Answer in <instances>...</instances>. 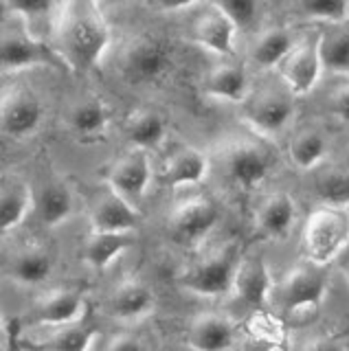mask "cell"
Instances as JSON below:
<instances>
[{
    "label": "cell",
    "mask_w": 349,
    "mask_h": 351,
    "mask_svg": "<svg viewBox=\"0 0 349 351\" xmlns=\"http://www.w3.org/2000/svg\"><path fill=\"white\" fill-rule=\"evenodd\" d=\"M316 195L332 204L349 202V171L347 169H332L319 176L314 184Z\"/></svg>",
    "instance_id": "33"
},
{
    "label": "cell",
    "mask_w": 349,
    "mask_h": 351,
    "mask_svg": "<svg viewBox=\"0 0 349 351\" xmlns=\"http://www.w3.org/2000/svg\"><path fill=\"white\" fill-rule=\"evenodd\" d=\"M235 31L237 27L213 3L206 7L204 14H200L193 20L189 36L195 44H200L204 51L220 55V58H233Z\"/></svg>",
    "instance_id": "12"
},
{
    "label": "cell",
    "mask_w": 349,
    "mask_h": 351,
    "mask_svg": "<svg viewBox=\"0 0 349 351\" xmlns=\"http://www.w3.org/2000/svg\"><path fill=\"white\" fill-rule=\"evenodd\" d=\"M97 336V329L84 321L53 327V332L42 338L29 343V351H88L93 340Z\"/></svg>",
    "instance_id": "25"
},
{
    "label": "cell",
    "mask_w": 349,
    "mask_h": 351,
    "mask_svg": "<svg viewBox=\"0 0 349 351\" xmlns=\"http://www.w3.org/2000/svg\"><path fill=\"white\" fill-rule=\"evenodd\" d=\"M217 222V206L206 197H191L171 208L167 228L180 244H195L211 233Z\"/></svg>",
    "instance_id": "8"
},
{
    "label": "cell",
    "mask_w": 349,
    "mask_h": 351,
    "mask_svg": "<svg viewBox=\"0 0 349 351\" xmlns=\"http://www.w3.org/2000/svg\"><path fill=\"white\" fill-rule=\"evenodd\" d=\"M84 314V294L80 290H51L31 305V318L38 325L62 327L77 323Z\"/></svg>",
    "instance_id": "15"
},
{
    "label": "cell",
    "mask_w": 349,
    "mask_h": 351,
    "mask_svg": "<svg viewBox=\"0 0 349 351\" xmlns=\"http://www.w3.org/2000/svg\"><path fill=\"white\" fill-rule=\"evenodd\" d=\"M169 55L167 49L154 38L141 36L125 44L121 55V69L128 80L136 84L156 82L167 73Z\"/></svg>",
    "instance_id": "7"
},
{
    "label": "cell",
    "mask_w": 349,
    "mask_h": 351,
    "mask_svg": "<svg viewBox=\"0 0 349 351\" xmlns=\"http://www.w3.org/2000/svg\"><path fill=\"white\" fill-rule=\"evenodd\" d=\"M73 193L69 186H64L60 182L45 184L36 193V206L34 211L38 213L40 222L47 224L49 228L64 224L73 215Z\"/></svg>",
    "instance_id": "28"
},
{
    "label": "cell",
    "mask_w": 349,
    "mask_h": 351,
    "mask_svg": "<svg viewBox=\"0 0 349 351\" xmlns=\"http://www.w3.org/2000/svg\"><path fill=\"white\" fill-rule=\"evenodd\" d=\"M141 215L132 202L108 189L91 206V228L97 233H132Z\"/></svg>",
    "instance_id": "14"
},
{
    "label": "cell",
    "mask_w": 349,
    "mask_h": 351,
    "mask_svg": "<svg viewBox=\"0 0 349 351\" xmlns=\"http://www.w3.org/2000/svg\"><path fill=\"white\" fill-rule=\"evenodd\" d=\"M53 274V255L40 244H31L18 250L7 266V277L18 285L34 288L45 283Z\"/></svg>",
    "instance_id": "21"
},
{
    "label": "cell",
    "mask_w": 349,
    "mask_h": 351,
    "mask_svg": "<svg viewBox=\"0 0 349 351\" xmlns=\"http://www.w3.org/2000/svg\"><path fill=\"white\" fill-rule=\"evenodd\" d=\"M106 351H145V345L134 336L119 334L110 340V343H108Z\"/></svg>",
    "instance_id": "36"
},
{
    "label": "cell",
    "mask_w": 349,
    "mask_h": 351,
    "mask_svg": "<svg viewBox=\"0 0 349 351\" xmlns=\"http://www.w3.org/2000/svg\"><path fill=\"white\" fill-rule=\"evenodd\" d=\"M294 219H297V204H294L292 195L286 191L268 193L255 213L257 230L270 239L288 237L294 226Z\"/></svg>",
    "instance_id": "18"
},
{
    "label": "cell",
    "mask_w": 349,
    "mask_h": 351,
    "mask_svg": "<svg viewBox=\"0 0 349 351\" xmlns=\"http://www.w3.org/2000/svg\"><path fill=\"white\" fill-rule=\"evenodd\" d=\"M235 327L231 318L217 312H202L184 329V345L191 351H231Z\"/></svg>",
    "instance_id": "11"
},
{
    "label": "cell",
    "mask_w": 349,
    "mask_h": 351,
    "mask_svg": "<svg viewBox=\"0 0 349 351\" xmlns=\"http://www.w3.org/2000/svg\"><path fill=\"white\" fill-rule=\"evenodd\" d=\"M349 246V215L341 208H316L303 228V255L310 266L323 268Z\"/></svg>",
    "instance_id": "3"
},
{
    "label": "cell",
    "mask_w": 349,
    "mask_h": 351,
    "mask_svg": "<svg viewBox=\"0 0 349 351\" xmlns=\"http://www.w3.org/2000/svg\"><path fill=\"white\" fill-rule=\"evenodd\" d=\"M297 9L305 18L332 22V25H347L349 22V3L345 0H303Z\"/></svg>",
    "instance_id": "32"
},
{
    "label": "cell",
    "mask_w": 349,
    "mask_h": 351,
    "mask_svg": "<svg viewBox=\"0 0 349 351\" xmlns=\"http://www.w3.org/2000/svg\"><path fill=\"white\" fill-rule=\"evenodd\" d=\"M290 160L297 165L299 169L308 171L316 167L327 154V141L319 130L314 128H305L301 130L297 136L290 141L288 145Z\"/></svg>",
    "instance_id": "30"
},
{
    "label": "cell",
    "mask_w": 349,
    "mask_h": 351,
    "mask_svg": "<svg viewBox=\"0 0 349 351\" xmlns=\"http://www.w3.org/2000/svg\"><path fill=\"white\" fill-rule=\"evenodd\" d=\"M233 290L244 305L253 307V310L264 307L270 294L275 292V283H272V274L268 270L266 259L259 255L242 257L235 274Z\"/></svg>",
    "instance_id": "16"
},
{
    "label": "cell",
    "mask_w": 349,
    "mask_h": 351,
    "mask_svg": "<svg viewBox=\"0 0 349 351\" xmlns=\"http://www.w3.org/2000/svg\"><path fill=\"white\" fill-rule=\"evenodd\" d=\"M125 134L136 149L158 147L167 134L165 119L154 110H134L125 119Z\"/></svg>",
    "instance_id": "29"
},
{
    "label": "cell",
    "mask_w": 349,
    "mask_h": 351,
    "mask_svg": "<svg viewBox=\"0 0 349 351\" xmlns=\"http://www.w3.org/2000/svg\"><path fill=\"white\" fill-rule=\"evenodd\" d=\"M215 7L222 11V14L239 27H248L250 22H255L261 5L253 3V0H226V3H215Z\"/></svg>",
    "instance_id": "34"
},
{
    "label": "cell",
    "mask_w": 349,
    "mask_h": 351,
    "mask_svg": "<svg viewBox=\"0 0 349 351\" xmlns=\"http://www.w3.org/2000/svg\"><path fill=\"white\" fill-rule=\"evenodd\" d=\"M217 158H220L228 180L237 184L239 189H253L261 184L268 178L272 167L270 154L264 147L242 138H231L224 143L217 152Z\"/></svg>",
    "instance_id": "5"
},
{
    "label": "cell",
    "mask_w": 349,
    "mask_h": 351,
    "mask_svg": "<svg viewBox=\"0 0 349 351\" xmlns=\"http://www.w3.org/2000/svg\"><path fill=\"white\" fill-rule=\"evenodd\" d=\"M132 244V233H97V230H91V235L84 239L82 259L93 270H106Z\"/></svg>",
    "instance_id": "23"
},
{
    "label": "cell",
    "mask_w": 349,
    "mask_h": 351,
    "mask_svg": "<svg viewBox=\"0 0 349 351\" xmlns=\"http://www.w3.org/2000/svg\"><path fill=\"white\" fill-rule=\"evenodd\" d=\"M156 307V296L152 288L136 277L123 279L115 285L110 294V312L121 321H141Z\"/></svg>",
    "instance_id": "17"
},
{
    "label": "cell",
    "mask_w": 349,
    "mask_h": 351,
    "mask_svg": "<svg viewBox=\"0 0 349 351\" xmlns=\"http://www.w3.org/2000/svg\"><path fill=\"white\" fill-rule=\"evenodd\" d=\"M257 351H277V349H257Z\"/></svg>",
    "instance_id": "38"
},
{
    "label": "cell",
    "mask_w": 349,
    "mask_h": 351,
    "mask_svg": "<svg viewBox=\"0 0 349 351\" xmlns=\"http://www.w3.org/2000/svg\"><path fill=\"white\" fill-rule=\"evenodd\" d=\"M297 47L294 38L288 29L283 27H270L261 31L255 38L253 47H250V60L255 62L259 69H272V66L283 64L286 58Z\"/></svg>",
    "instance_id": "27"
},
{
    "label": "cell",
    "mask_w": 349,
    "mask_h": 351,
    "mask_svg": "<svg viewBox=\"0 0 349 351\" xmlns=\"http://www.w3.org/2000/svg\"><path fill=\"white\" fill-rule=\"evenodd\" d=\"M110 125V112L101 99H82L67 112V128L80 138H97Z\"/></svg>",
    "instance_id": "24"
},
{
    "label": "cell",
    "mask_w": 349,
    "mask_h": 351,
    "mask_svg": "<svg viewBox=\"0 0 349 351\" xmlns=\"http://www.w3.org/2000/svg\"><path fill=\"white\" fill-rule=\"evenodd\" d=\"M211 162L206 154L195 147H180L165 160L163 180L169 186H193L200 184L209 173Z\"/></svg>",
    "instance_id": "22"
},
{
    "label": "cell",
    "mask_w": 349,
    "mask_h": 351,
    "mask_svg": "<svg viewBox=\"0 0 349 351\" xmlns=\"http://www.w3.org/2000/svg\"><path fill=\"white\" fill-rule=\"evenodd\" d=\"M327 108H330V112L336 119H341L343 123H349V84L341 86L336 93L330 95V99H327Z\"/></svg>",
    "instance_id": "35"
},
{
    "label": "cell",
    "mask_w": 349,
    "mask_h": 351,
    "mask_svg": "<svg viewBox=\"0 0 349 351\" xmlns=\"http://www.w3.org/2000/svg\"><path fill=\"white\" fill-rule=\"evenodd\" d=\"M321 71L323 64H321L319 38L297 42V47L292 49L286 62L281 64L283 80H286L288 88L297 97L308 95L312 90L314 84L319 82Z\"/></svg>",
    "instance_id": "13"
},
{
    "label": "cell",
    "mask_w": 349,
    "mask_h": 351,
    "mask_svg": "<svg viewBox=\"0 0 349 351\" xmlns=\"http://www.w3.org/2000/svg\"><path fill=\"white\" fill-rule=\"evenodd\" d=\"M327 281L319 266H301L290 270L275 288V299L283 312H299L319 305L325 296Z\"/></svg>",
    "instance_id": "6"
},
{
    "label": "cell",
    "mask_w": 349,
    "mask_h": 351,
    "mask_svg": "<svg viewBox=\"0 0 349 351\" xmlns=\"http://www.w3.org/2000/svg\"><path fill=\"white\" fill-rule=\"evenodd\" d=\"M0 121H3V132L12 138H25L40 128L42 123V104L40 99L14 88L3 95V108H0Z\"/></svg>",
    "instance_id": "10"
},
{
    "label": "cell",
    "mask_w": 349,
    "mask_h": 351,
    "mask_svg": "<svg viewBox=\"0 0 349 351\" xmlns=\"http://www.w3.org/2000/svg\"><path fill=\"white\" fill-rule=\"evenodd\" d=\"M303 351H343V347L336 343L334 338H314L308 345L303 347Z\"/></svg>",
    "instance_id": "37"
},
{
    "label": "cell",
    "mask_w": 349,
    "mask_h": 351,
    "mask_svg": "<svg viewBox=\"0 0 349 351\" xmlns=\"http://www.w3.org/2000/svg\"><path fill=\"white\" fill-rule=\"evenodd\" d=\"M34 206L36 195L25 180H7L3 184V195H0V226H3V233H9V230L23 224V219Z\"/></svg>",
    "instance_id": "26"
},
{
    "label": "cell",
    "mask_w": 349,
    "mask_h": 351,
    "mask_svg": "<svg viewBox=\"0 0 349 351\" xmlns=\"http://www.w3.org/2000/svg\"><path fill=\"white\" fill-rule=\"evenodd\" d=\"M323 69L334 73H349V29L325 33L319 38Z\"/></svg>",
    "instance_id": "31"
},
{
    "label": "cell",
    "mask_w": 349,
    "mask_h": 351,
    "mask_svg": "<svg viewBox=\"0 0 349 351\" xmlns=\"http://www.w3.org/2000/svg\"><path fill=\"white\" fill-rule=\"evenodd\" d=\"M345 27H347V29H349V22H347V25H345Z\"/></svg>",
    "instance_id": "40"
},
{
    "label": "cell",
    "mask_w": 349,
    "mask_h": 351,
    "mask_svg": "<svg viewBox=\"0 0 349 351\" xmlns=\"http://www.w3.org/2000/svg\"><path fill=\"white\" fill-rule=\"evenodd\" d=\"M0 64L5 73H20L38 66H56L64 64L62 55L51 51L45 42L27 31L25 25L3 29V42H0Z\"/></svg>",
    "instance_id": "4"
},
{
    "label": "cell",
    "mask_w": 349,
    "mask_h": 351,
    "mask_svg": "<svg viewBox=\"0 0 349 351\" xmlns=\"http://www.w3.org/2000/svg\"><path fill=\"white\" fill-rule=\"evenodd\" d=\"M347 279H349V268H347Z\"/></svg>",
    "instance_id": "39"
},
{
    "label": "cell",
    "mask_w": 349,
    "mask_h": 351,
    "mask_svg": "<svg viewBox=\"0 0 349 351\" xmlns=\"http://www.w3.org/2000/svg\"><path fill=\"white\" fill-rule=\"evenodd\" d=\"M294 117V106L288 97L266 93L250 101L244 110V119L261 134H279Z\"/></svg>",
    "instance_id": "19"
},
{
    "label": "cell",
    "mask_w": 349,
    "mask_h": 351,
    "mask_svg": "<svg viewBox=\"0 0 349 351\" xmlns=\"http://www.w3.org/2000/svg\"><path fill=\"white\" fill-rule=\"evenodd\" d=\"M60 55L75 73L95 69L110 47V27L95 3H64L58 25Z\"/></svg>",
    "instance_id": "1"
},
{
    "label": "cell",
    "mask_w": 349,
    "mask_h": 351,
    "mask_svg": "<svg viewBox=\"0 0 349 351\" xmlns=\"http://www.w3.org/2000/svg\"><path fill=\"white\" fill-rule=\"evenodd\" d=\"M239 261L242 255H239L237 241H226L182 268L178 285L198 296H222L233 290Z\"/></svg>",
    "instance_id": "2"
},
{
    "label": "cell",
    "mask_w": 349,
    "mask_h": 351,
    "mask_svg": "<svg viewBox=\"0 0 349 351\" xmlns=\"http://www.w3.org/2000/svg\"><path fill=\"white\" fill-rule=\"evenodd\" d=\"M202 90L228 104H242L248 97V77L246 71L235 62H220L204 75Z\"/></svg>",
    "instance_id": "20"
},
{
    "label": "cell",
    "mask_w": 349,
    "mask_h": 351,
    "mask_svg": "<svg viewBox=\"0 0 349 351\" xmlns=\"http://www.w3.org/2000/svg\"><path fill=\"white\" fill-rule=\"evenodd\" d=\"M152 182V160L145 149L132 147L119 156L108 169V184L115 193L125 197L128 202H136L145 195Z\"/></svg>",
    "instance_id": "9"
}]
</instances>
